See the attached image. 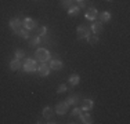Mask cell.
Instances as JSON below:
<instances>
[{
	"mask_svg": "<svg viewBox=\"0 0 130 124\" xmlns=\"http://www.w3.org/2000/svg\"><path fill=\"white\" fill-rule=\"evenodd\" d=\"M68 110H69V104H68L67 101H64V102H58V104L55 105V109H54V112H55L57 114H60V116L65 114Z\"/></svg>",
	"mask_w": 130,
	"mask_h": 124,
	"instance_id": "277c9868",
	"label": "cell"
},
{
	"mask_svg": "<svg viewBox=\"0 0 130 124\" xmlns=\"http://www.w3.org/2000/svg\"><path fill=\"white\" fill-rule=\"evenodd\" d=\"M79 117H80V120H82V123H85V124H91L93 123V119H91L89 112H82Z\"/></svg>",
	"mask_w": 130,
	"mask_h": 124,
	"instance_id": "5bb4252c",
	"label": "cell"
},
{
	"mask_svg": "<svg viewBox=\"0 0 130 124\" xmlns=\"http://www.w3.org/2000/svg\"><path fill=\"white\" fill-rule=\"evenodd\" d=\"M82 112H83V110H82V108H79V106H75V108H73V110L71 112V114H72L73 117H76V116L79 117V116H80V113H82Z\"/></svg>",
	"mask_w": 130,
	"mask_h": 124,
	"instance_id": "cb8c5ba5",
	"label": "cell"
},
{
	"mask_svg": "<svg viewBox=\"0 0 130 124\" xmlns=\"http://www.w3.org/2000/svg\"><path fill=\"white\" fill-rule=\"evenodd\" d=\"M103 29H104V26H103V22H100V21H98V22H94L91 25V28H90V30L93 33H94V35H98V33H101L103 32Z\"/></svg>",
	"mask_w": 130,
	"mask_h": 124,
	"instance_id": "4fadbf2b",
	"label": "cell"
},
{
	"mask_svg": "<svg viewBox=\"0 0 130 124\" xmlns=\"http://www.w3.org/2000/svg\"><path fill=\"white\" fill-rule=\"evenodd\" d=\"M35 55H36V59L39 62H47V61H50V58H51L48 50H46V48H38L35 52Z\"/></svg>",
	"mask_w": 130,
	"mask_h": 124,
	"instance_id": "3957f363",
	"label": "cell"
},
{
	"mask_svg": "<svg viewBox=\"0 0 130 124\" xmlns=\"http://www.w3.org/2000/svg\"><path fill=\"white\" fill-rule=\"evenodd\" d=\"M97 17H98L97 8H94V7H87V8H86V12H85V18H86V19L95 21V19H97Z\"/></svg>",
	"mask_w": 130,
	"mask_h": 124,
	"instance_id": "8992f818",
	"label": "cell"
},
{
	"mask_svg": "<svg viewBox=\"0 0 130 124\" xmlns=\"http://www.w3.org/2000/svg\"><path fill=\"white\" fill-rule=\"evenodd\" d=\"M90 32H91L90 28H89L86 24H82V25H79V26L76 28V37H78V40H83L90 35Z\"/></svg>",
	"mask_w": 130,
	"mask_h": 124,
	"instance_id": "6da1fadb",
	"label": "cell"
},
{
	"mask_svg": "<svg viewBox=\"0 0 130 124\" xmlns=\"http://www.w3.org/2000/svg\"><path fill=\"white\" fill-rule=\"evenodd\" d=\"M10 28L14 30L15 33H18L21 29H22V19H20V18H13V19H10Z\"/></svg>",
	"mask_w": 130,
	"mask_h": 124,
	"instance_id": "9c48e42d",
	"label": "cell"
},
{
	"mask_svg": "<svg viewBox=\"0 0 130 124\" xmlns=\"http://www.w3.org/2000/svg\"><path fill=\"white\" fill-rule=\"evenodd\" d=\"M75 2H78V3H80V2H85V0H75Z\"/></svg>",
	"mask_w": 130,
	"mask_h": 124,
	"instance_id": "4316f807",
	"label": "cell"
},
{
	"mask_svg": "<svg viewBox=\"0 0 130 124\" xmlns=\"http://www.w3.org/2000/svg\"><path fill=\"white\" fill-rule=\"evenodd\" d=\"M79 83H80V76H79V74H76V73L71 74V76H69V84L75 87V86H78Z\"/></svg>",
	"mask_w": 130,
	"mask_h": 124,
	"instance_id": "2e32d148",
	"label": "cell"
},
{
	"mask_svg": "<svg viewBox=\"0 0 130 124\" xmlns=\"http://www.w3.org/2000/svg\"><path fill=\"white\" fill-rule=\"evenodd\" d=\"M107 2H112V0H107Z\"/></svg>",
	"mask_w": 130,
	"mask_h": 124,
	"instance_id": "83f0119b",
	"label": "cell"
},
{
	"mask_svg": "<svg viewBox=\"0 0 130 124\" xmlns=\"http://www.w3.org/2000/svg\"><path fill=\"white\" fill-rule=\"evenodd\" d=\"M86 39H87V42H89V44H91V46H94V44H97L98 43V35H94V33H90V35H89L87 37H86Z\"/></svg>",
	"mask_w": 130,
	"mask_h": 124,
	"instance_id": "ffe728a7",
	"label": "cell"
},
{
	"mask_svg": "<svg viewBox=\"0 0 130 124\" xmlns=\"http://www.w3.org/2000/svg\"><path fill=\"white\" fill-rule=\"evenodd\" d=\"M21 66H22V64H21V59H13L10 62V69L11 70H18V69H21Z\"/></svg>",
	"mask_w": 130,
	"mask_h": 124,
	"instance_id": "e0dca14e",
	"label": "cell"
},
{
	"mask_svg": "<svg viewBox=\"0 0 130 124\" xmlns=\"http://www.w3.org/2000/svg\"><path fill=\"white\" fill-rule=\"evenodd\" d=\"M50 66H48L47 62H42L40 65H38V73L40 74L42 77H47L50 74Z\"/></svg>",
	"mask_w": 130,
	"mask_h": 124,
	"instance_id": "5b68a950",
	"label": "cell"
},
{
	"mask_svg": "<svg viewBox=\"0 0 130 124\" xmlns=\"http://www.w3.org/2000/svg\"><path fill=\"white\" fill-rule=\"evenodd\" d=\"M54 109L53 108H50V106H46L44 109H43V112H42V114H43V117L44 119H47V120H51L53 119V116H54Z\"/></svg>",
	"mask_w": 130,
	"mask_h": 124,
	"instance_id": "7c38bea8",
	"label": "cell"
},
{
	"mask_svg": "<svg viewBox=\"0 0 130 124\" xmlns=\"http://www.w3.org/2000/svg\"><path fill=\"white\" fill-rule=\"evenodd\" d=\"M67 90H68L67 84H61V86L57 88V92H58V94H62V92H65V91H67Z\"/></svg>",
	"mask_w": 130,
	"mask_h": 124,
	"instance_id": "484cf974",
	"label": "cell"
},
{
	"mask_svg": "<svg viewBox=\"0 0 130 124\" xmlns=\"http://www.w3.org/2000/svg\"><path fill=\"white\" fill-rule=\"evenodd\" d=\"M22 68L26 73H33V72L38 70V64H36V61L32 59V58H26L25 62H24V65H22Z\"/></svg>",
	"mask_w": 130,
	"mask_h": 124,
	"instance_id": "7a4b0ae2",
	"label": "cell"
},
{
	"mask_svg": "<svg viewBox=\"0 0 130 124\" xmlns=\"http://www.w3.org/2000/svg\"><path fill=\"white\" fill-rule=\"evenodd\" d=\"M61 6L64 8H71L72 6H75V0H61Z\"/></svg>",
	"mask_w": 130,
	"mask_h": 124,
	"instance_id": "44dd1931",
	"label": "cell"
},
{
	"mask_svg": "<svg viewBox=\"0 0 130 124\" xmlns=\"http://www.w3.org/2000/svg\"><path fill=\"white\" fill-rule=\"evenodd\" d=\"M93 106H94V102H93V99H89V98H85L82 99V110L83 112H89L93 109Z\"/></svg>",
	"mask_w": 130,
	"mask_h": 124,
	"instance_id": "30bf717a",
	"label": "cell"
},
{
	"mask_svg": "<svg viewBox=\"0 0 130 124\" xmlns=\"http://www.w3.org/2000/svg\"><path fill=\"white\" fill-rule=\"evenodd\" d=\"M14 55H15V58H17V59H22V58L25 57V51H24V50H21V48H18V50H15Z\"/></svg>",
	"mask_w": 130,
	"mask_h": 124,
	"instance_id": "603a6c76",
	"label": "cell"
},
{
	"mask_svg": "<svg viewBox=\"0 0 130 124\" xmlns=\"http://www.w3.org/2000/svg\"><path fill=\"white\" fill-rule=\"evenodd\" d=\"M28 42H29V46H32V47H38L40 44V36H29L28 37Z\"/></svg>",
	"mask_w": 130,
	"mask_h": 124,
	"instance_id": "9a60e30c",
	"label": "cell"
},
{
	"mask_svg": "<svg viewBox=\"0 0 130 124\" xmlns=\"http://www.w3.org/2000/svg\"><path fill=\"white\" fill-rule=\"evenodd\" d=\"M111 18H112V15H111L109 11H103L100 14V21L101 22H109Z\"/></svg>",
	"mask_w": 130,
	"mask_h": 124,
	"instance_id": "ac0fdd59",
	"label": "cell"
},
{
	"mask_svg": "<svg viewBox=\"0 0 130 124\" xmlns=\"http://www.w3.org/2000/svg\"><path fill=\"white\" fill-rule=\"evenodd\" d=\"M48 66H50V69H53V70H61L62 66H64V64H62V61H61L58 57H55V58H53V59L50 58Z\"/></svg>",
	"mask_w": 130,
	"mask_h": 124,
	"instance_id": "52a82bcc",
	"label": "cell"
},
{
	"mask_svg": "<svg viewBox=\"0 0 130 124\" xmlns=\"http://www.w3.org/2000/svg\"><path fill=\"white\" fill-rule=\"evenodd\" d=\"M67 102L69 105H73V106H78V105L80 104V97L78 94H72V95H69V97L67 98Z\"/></svg>",
	"mask_w": 130,
	"mask_h": 124,
	"instance_id": "8fae6325",
	"label": "cell"
},
{
	"mask_svg": "<svg viewBox=\"0 0 130 124\" xmlns=\"http://www.w3.org/2000/svg\"><path fill=\"white\" fill-rule=\"evenodd\" d=\"M79 12H80L79 6H72L71 8H68V15L69 17H76V15H79Z\"/></svg>",
	"mask_w": 130,
	"mask_h": 124,
	"instance_id": "d6986e66",
	"label": "cell"
},
{
	"mask_svg": "<svg viewBox=\"0 0 130 124\" xmlns=\"http://www.w3.org/2000/svg\"><path fill=\"white\" fill-rule=\"evenodd\" d=\"M22 26L28 30H32V29H36V28H38V22H36L35 19H32V18L26 17L22 19Z\"/></svg>",
	"mask_w": 130,
	"mask_h": 124,
	"instance_id": "ba28073f",
	"label": "cell"
},
{
	"mask_svg": "<svg viewBox=\"0 0 130 124\" xmlns=\"http://www.w3.org/2000/svg\"><path fill=\"white\" fill-rule=\"evenodd\" d=\"M17 35L20 36V37H22V39H26V40H28V37L30 36V35H29V30L25 29V28H22V29H21L20 32L17 33Z\"/></svg>",
	"mask_w": 130,
	"mask_h": 124,
	"instance_id": "7402d4cb",
	"label": "cell"
},
{
	"mask_svg": "<svg viewBox=\"0 0 130 124\" xmlns=\"http://www.w3.org/2000/svg\"><path fill=\"white\" fill-rule=\"evenodd\" d=\"M47 35V28L46 26H38V36Z\"/></svg>",
	"mask_w": 130,
	"mask_h": 124,
	"instance_id": "d4e9b609",
	"label": "cell"
}]
</instances>
